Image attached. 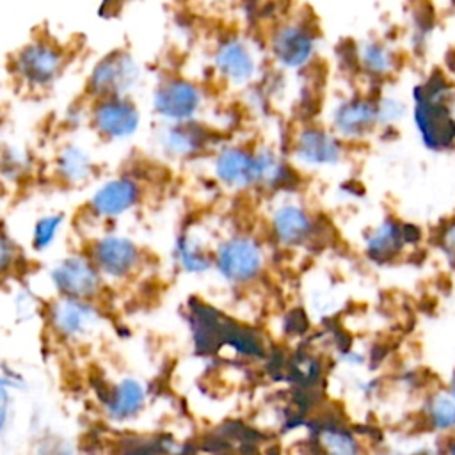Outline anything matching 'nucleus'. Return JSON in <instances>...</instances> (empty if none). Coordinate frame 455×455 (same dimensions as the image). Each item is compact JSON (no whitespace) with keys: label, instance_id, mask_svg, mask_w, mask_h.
Segmentation results:
<instances>
[{"label":"nucleus","instance_id":"7c9ffc66","mask_svg":"<svg viewBox=\"0 0 455 455\" xmlns=\"http://www.w3.org/2000/svg\"><path fill=\"white\" fill-rule=\"evenodd\" d=\"M377 123H393L403 117L405 105L396 98H382L377 105Z\"/></svg>","mask_w":455,"mask_h":455},{"label":"nucleus","instance_id":"aec40b11","mask_svg":"<svg viewBox=\"0 0 455 455\" xmlns=\"http://www.w3.org/2000/svg\"><path fill=\"white\" fill-rule=\"evenodd\" d=\"M377 124V107L366 100H345L332 112V128L339 137L355 139Z\"/></svg>","mask_w":455,"mask_h":455},{"label":"nucleus","instance_id":"dca6fc26","mask_svg":"<svg viewBox=\"0 0 455 455\" xmlns=\"http://www.w3.org/2000/svg\"><path fill=\"white\" fill-rule=\"evenodd\" d=\"M274 60L284 69H302L315 55V37L300 23L279 27L270 39Z\"/></svg>","mask_w":455,"mask_h":455},{"label":"nucleus","instance_id":"6ab92c4d","mask_svg":"<svg viewBox=\"0 0 455 455\" xmlns=\"http://www.w3.org/2000/svg\"><path fill=\"white\" fill-rule=\"evenodd\" d=\"M171 254L172 263L185 274L203 275L213 268V249L194 228L176 235Z\"/></svg>","mask_w":455,"mask_h":455},{"label":"nucleus","instance_id":"ddd939ff","mask_svg":"<svg viewBox=\"0 0 455 455\" xmlns=\"http://www.w3.org/2000/svg\"><path fill=\"white\" fill-rule=\"evenodd\" d=\"M213 142V130L196 119L167 123L158 135V146L162 153L174 160L196 158L206 153Z\"/></svg>","mask_w":455,"mask_h":455},{"label":"nucleus","instance_id":"473e14b6","mask_svg":"<svg viewBox=\"0 0 455 455\" xmlns=\"http://www.w3.org/2000/svg\"><path fill=\"white\" fill-rule=\"evenodd\" d=\"M12 418V391L0 387V437H4V434L9 428Z\"/></svg>","mask_w":455,"mask_h":455},{"label":"nucleus","instance_id":"a878e982","mask_svg":"<svg viewBox=\"0 0 455 455\" xmlns=\"http://www.w3.org/2000/svg\"><path fill=\"white\" fill-rule=\"evenodd\" d=\"M359 59L363 66L375 75L389 73L395 68V55L391 53V50L386 44H380L375 41L363 44L359 52Z\"/></svg>","mask_w":455,"mask_h":455},{"label":"nucleus","instance_id":"f03ea898","mask_svg":"<svg viewBox=\"0 0 455 455\" xmlns=\"http://www.w3.org/2000/svg\"><path fill=\"white\" fill-rule=\"evenodd\" d=\"M43 313L50 332L62 343L89 341L105 323V315L96 300L55 295Z\"/></svg>","mask_w":455,"mask_h":455},{"label":"nucleus","instance_id":"20e7f679","mask_svg":"<svg viewBox=\"0 0 455 455\" xmlns=\"http://www.w3.org/2000/svg\"><path fill=\"white\" fill-rule=\"evenodd\" d=\"M48 281L60 297L96 300L105 286V277L87 252L62 256L48 272Z\"/></svg>","mask_w":455,"mask_h":455},{"label":"nucleus","instance_id":"b1692460","mask_svg":"<svg viewBox=\"0 0 455 455\" xmlns=\"http://www.w3.org/2000/svg\"><path fill=\"white\" fill-rule=\"evenodd\" d=\"M256 162V187L267 190L283 188L291 176L286 162L270 148L254 149Z\"/></svg>","mask_w":455,"mask_h":455},{"label":"nucleus","instance_id":"9b49d317","mask_svg":"<svg viewBox=\"0 0 455 455\" xmlns=\"http://www.w3.org/2000/svg\"><path fill=\"white\" fill-rule=\"evenodd\" d=\"M103 414L114 423L137 419L148 405V387L137 377H121L101 391L100 398Z\"/></svg>","mask_w":455,"mask_h":455},{"label":"nucleus","instance_id":"4be33fe9","mask_svg":"<svg viewBox=\"0 0 455 455\" xmlns=\"http://www.w3.org/2000/svg\"><path fill=\"white\" fill-rule=\"evenodd\" d=\"M423 419L427 428L441 434H455V395L446 389L430 391L423 402Z\"/></svg>","mask_w":455,"mask_h":455},{"label":"nucleus","instance_id":"423d86ee","mask_svg":"<svg viewBox=\"0 0 455 455\" xmlns=\"http://www.w3.org/2000/svg\"><path fill=\"white\" fill-rule=\"evenodd\" d=\"M204 105L201 85L185 76H167L153 91V110L167 123H183L197 117Z\"/></svg>","mask_w":455,"mask_h":455},{"label":"nucleus","instance_id":"72a5a7b5","mask_svg":"<svg viewBox=\"0 0 455 455\" xmlns=\"http://www.w3.org/2000/svg\"><path fill=\"white\" fill-rule=\"evenodd\" d=\"M446 455H455V434L451 435V441H450V444H448Z\"/></svg>","mask_w":455,"mask_h":455},{"label":"nucleus","instance_id":"39448f33","mask_svg":"<svg viewBox=\"0 0 455 455\" xmlns=\"http://www.w3.org/2000/svg\"><path fill=\"white\" fill-rule=\"evenodd\" d=\"M66 57L52 41H34L20 48L12 59V71L20 82L32 89L50 87L64 71Z\"/></svg>","mask_w":455,"mask_h":455},{"label":"nucleus","instance_id":"f257e3e1","mask_svg":"<svg viewBox=\"0 0 455 455\" xmlns=\"http://www.w3.org/2000/svg\"><path fill=\"white\" fill-rule=\"evenodd\" d=\"M267 254L263 243L245 233H235L219 240L213 247V268L231 286H249L265 270Z\"/></svg>","mask_w":455,"mask_h":455},{"label":"nucleus","instance_id":"9d476101","mask_svg":"<svg viewBox=\"0 0 455 455\" xmlns=\"http://www.w3.org/2000/svg\"><path fill=\"white\" fill-rule=\"evenodd\" d=\"M272 238L284 249L307 245L316 235V220L307 206L299 201H283L272 208L268 217Z\"/></svg>","mask_w":455,"mask_h":455},{"label":"nucleus","instance_id":"1a4fd4ad","mask_svg":"<svg viewBox=\"0 0 455 455\" xmlns=\"http://www.w3.org/2000/svg\"><path fill=\"white\" fill-rule=\"evenodd\" d=\"M91 126L107 140H123L137 133L140 112L128 96H108L94 100Z\"/></svg>","mask_w":455,"mask_h":455},{"label":"nucleus","instance_id":"2f4dec72","mask_svg":"<svg viewBox=\"0 0 455 455\" xmlns=\"http://www.w3.org/2000/svg\"><path fill=\"white\" fill-rule=\"evenodd\" d=\"M37 306H39L37 297L30 290H27V288L18 290V295L14 299V309L21 320L34 316L37 313Z\"/></svg>","mask_w":455,"mask_h":455},{"label":"nucleus","instance_id":"f8f14e48","mask_svg":"<svg viewBox=\"0 0 455 455\" xmlns=\"http://www.w3.org/2000/svg\"><path fill=\"white\" fill-rule=\"evenodd\" d=\"M293 160L307 169L336 167L343 160V146L339 139L316 126L302 128L291 144Z\"/></svg>","mask_w":455,"mask_h":455},{"label":"nucleus","instance_id":"5701e85b","mask_svg":"<svg viewBox=\"0 0 455 455\" xmlns=\"http://www.w3.org/2000/svg\"><path fill=\"white\" fill-rule=\"evenodd\" d=\"M316 444L323 455H363L359 437L341 423H323L316 430Z\"/></svg>","mask_w":455,"mask_h":455},{"label":"nucleus","instance_id":"a211bd4d","mask_svg":"<svg viewBox=\"0 0 455 455\" xmlns=\"http://www.w3.org/2000/svg\"><path fill=\"white\" fill-rule=\"evenodd\" d=\"M414 117L421 139L430 149H444L455 140V121L450 119L448 110L441 107L435 94L418 100Z\"/></svg>","mask_w":455,"mask_h":455},{"label":"nucleus","instance_id":"cd10ccee","mask_svg":"<svg viewBox=\"0 0 455 455\" xmlns=\"http://www.w3.org/2000/svg\"><path fill=\"white\" fill-rule=\"evenodd\" d=\"M32 455H78L75 448L62 437L44 435L37 439L32 448Z\"/></svg>","mask_w":455,"mask_h":455},{"label":"nucleus","instance_id":"c85d7f7f","mask_svg":"<svg viewBox=\"0 0 455 455\" xmlns=\"http://www.w3.org/2000/svg\"><path fill=\"white\" fill-rule=\"evenodd\" d=\"M437 247L446 263L455 268V217L441 226L437 233Z\"/></svg>","mask_w":455,"mask_h":455},{"label":"nucleus","instance_id":"6e6552de","mask_svg":"<svg viewBox=\"0 0 455 455\" xmlns=\"http://www.w3.org/2000/svg\"><path fill=\"white\" fill-rule=\"evenodd\" d=\"M142 185L130 174L114 176L103 181L89 197V212L101 220L119 219L135 210L142 201Z\"/></svg>","mask_w":455,"mask_h":455},{"label":"nucleus","instance_id":"f704fd0d","mask_svg":"<svg viewBox=\"0 0 455 455\" xmlns=\"http://www.w3.org/2000/svg\"><path fill=\"white\" fill-rule=\"evenodd\" d=\"M448 389L455 395V373H453V377H451V380H450V384H448Z\"/></svg>","mask_w":455,"mask_h":455},{"label":"nucleus","instance_id":"412c9836","mask_svg":"<svg viewBox=\"0 0 455 455\" xmlns=\"http://www.w3.org/2000/svg\"><path fill=\"white\" fill-rule=\"evenodd\" d=\"M53 169L62 183L76 187L89 181L94 171V162L84 148L76 144H68L57 153Z\"/></svg>","mask_w":455,"mask_h":455},{"label":"nucleus","instance_id":"c9c22d12","mask_svg":"<svg viewBox=\"0 0 455 455\" xmlns=\"http://www.w3.org/2000/svg\"><path fill=\"white\" fill-rule=\"evenodd\" d=\"M265 455H281V451H279V450H275V448H270V450H267V451H265Z\"/></svg>","mask_w":455,"mask_h":455},{"label":"nucleus","instance_id":"4468645a","mask_svg":"<svg viewBox=\"0 0 455 455\" xmlns=\"http://www.w3.org/2000/svg\"><path fill=\"white\" fill-rule=\"evenodd\" d=\"M213 68L226 84L247 85L258 73V59L243 39L228 37L213 52Z\"/></svg>","mask_w":455,"mask_h":455},{"label":"nucleus","instance_id":"7ed1b4c3","mask_svg":"<svg viewBox=\"0 0 455 455\" xmlns=\"http://www.w3.org/2000/svg\"><path fill=\"white\" fill-rule=\"evenodd\" d=\"M85 252L91 256L105 281L121 283L132 279L144 265V251L126 235H100L91 240Z\"/></svg>","mask_w":455,"mask_h":455},{"label":"nucleus","instance_id":"bb28decb","mask_svg":"<svg viewBox=\"0 0 455 455\" xmlns=\"http://www.w3.org/2000/svg\"><path fill=\"white\" fill-rule=\"evenodd\" d=\"M21 258L18 243L5 233H0V275L11 274Z\"/></svg>","mask_w":455,"mask_h":455},{"label":"nucleus","instance_id":"c756f323","mask_svg":"<svg viewBox=\"0 0 455 455\" xmlns=\"http://www.w3.org/2000/svg\"><path fill=\"white\" fill-rule=\"evenodd\" d=\"M0 387L9 391H23L27 389V379L25 375L14 368L9 361L0 357Z\"/></svg>","mask_w":455,"mask_h":455},{"label":"nucleus","instance_id":"393cba45","mask_svg":"<svg viewBox=\"0 0 455 455\" xmlns=\"http://www.w3.org/2000/svg\"><path fill=\"white\" fill-rule=\"evenodd\" d=\"M66 224V213L52 212L37 217L30 229V247L36 252L48 251L59 238Z\"/></svg>","mask_w":455,"mask_h":455},{"label":"nucleus","instance_id":"f3484780","mask_svg":"<svg viewBox=\"0 0 455 455\" xmlns=\"http://www.w3.org/2000/svg\"><path fill=\"white\" fill-rule=\"evenodd\" d=\"M412 228L414 226L402 224L395 219H382L364 235L363 249L366 256L375 263L393 261L409 243L419 238V235H409Z\"/></svg>","mask_w":455,"mask_h":455},{"label":"nucleus","instance_id":"0eeeda50","mask_svg":"<svg viewBox=\"0 0 455 455\" xmlns=\"http://www.w3.org/2000/svg\"><path fill=\"white\" fill-rule=\"evenodd\" d=\"M139 78L140 68L137 60L130 53L117 50L101 57L94 64L87 78V89L94 100L126 96L133 87H137Z\"/></svg>","mask_w":455,"mask_h":455},{"label":"nucleus","instance_id":"2eb2a0df","mask_svg":"<svg viewBox=\"0 0 455 455\" xmlns=\"http://www.w3.org/2000/svg\"><path fill=\"white\" fill-rule=\"evenodd\" d=\"M213 176L217 181L233 190L256 188L254 149L233 144L224 146L213 156Z\"/></svg>","mask_w":455,"mask_h":455}]
</instances>
